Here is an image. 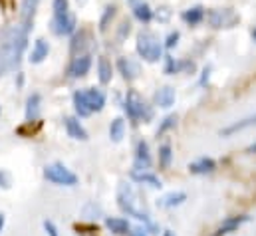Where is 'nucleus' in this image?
I'll use <instances>...</instances> for the list:
<instances>
[{"instance_id":"obj_43","label":"nucleus","mask_w":256,"mask_h":236,"mask_svg":"<svg viewBox=\"0 0 256 236\" xmlns=\"http://www.w3.org/2000/svg\"><path fill=\"white\" fill-rule=\"evenodd\" d=\"M163 236H175V234H173L171 230H165V232H163Z\"/></svg>"},{"instance_id":"obj_22","label":"nucleus","mask_w":256,"mask_h":236,"mask_svg":"<svg viewBox=\"0 0 256 236\" xmlns=\"http://www.w3.org/2000/svg\"><path fill=\"white\" fill-rule=\"evenodd\" d=\"M254 125H256V114L254 116H248V118L240 119V121H234L232 125L220 129V137H230V135H234V133H238V131H244V129H248V127H254Z\"/></svg>"},{"instance_id":"obj_3","label":"nucleus","mask_w":256,"mask_h":236,"mask_svg":"<svg viewBox=\"0 0 256 236\" xmlns=\"http://www.w3.org/2000/svg\"><path fill=\"white\" fill-rule=\"evenodd\" d=\"M137 202H139V200H137V194H135L133 186L128 184V182H122V184L118 186V204H120V208H122L126 214H129V216H133V218H137V220H143L147 232L159 234L155 222L149 218L147 212H143L141 208H137Z\"/></svg>"},{"instance_id":"obj_34","label":"nucleus","mask_w":256,"mask_h":236,"mask_svg":"<svg viewBox=\"0 0 256 236\" xmlns=\"http://www.w3.org/2000/svg\"><path fill=\"white\" fill-rule=\"evenodd\" d=\"M129 32H131V22H129V20H124L122 26H120V30H118V38H120V40H126L129 36Z\"/></svg>"},{"instance_id":"obj_1","label":"nucleus","mask_w":256,"mask_h":236,"mask_svg":"<svg viewBox=\"0 0 256 236\" xmlns=\"http://www.w3.org/2000/svg\"><path fill=\"white\" fill-rule=\"evenodd\" d=\"M28 34L20 22L16 24H6L0 28V70L2 72H14L22 56L28 48Z\"/></svg>"},{"instance_id":"obj_10","label":"nucleus","mask_w":256,"mask_h":236,"mask_svg":"<svg viewBox=\"0 0 256 236\" xmlns=\"http://www.w3.org/2000/svg\"><path fill=\"white\" fill-rule=\"evenodd\" d=\"M92 42H94V38H92V32H90L88 28L76 30V32L70 36V56L74 58V56H80V54L90 52Z\"/></svg>"},{"instance_id":"obj_7","label":"nucleus","mask_w":256,"mask_h":236,"mask_svg":"<svg viewBox=\"0 0 256 236\" xmlns=\"http://www.w3.org/2000/svg\"><path fill=\"white\" fill-rule=\"evenodd\" d=\"M44 178L50 180L52 184H58V186H76L78 184V175L72 173L62 163L46 165L44 167Z\"/></svg>"},{"instance_id":"obj_18","label":"nucleus","mask_w":256,"mask_h":236,"mask_svg":"<svg viewBox=\"0 0 256 236\" xmlns=\"http://www.w3.org/2000/svg\"><path fill=\"white\" fill-rule=\"evenodd\" d=\"M151 167V153H149V143L139 141L135 149V169H149Z\"/></svg>"},{"instance_id":"obj_33","label":"nucleus","mask_w":256,"mask_h":236,"mask_svg":"<svg viewBox=\"0 0 256 236\" xmlns=\"http://www.w3.org/2000/svg\"><path fill=\"white\" fill-rule=\"evenodd\" d=\"M179 38H181V32H179V30H175V32H171V34L167 36V40H165V48H167V50H171V48H175V46L179 44Z\"/></svg>"},{"instance_id":"obj_17","label":"nucleus","mask_w":256,"mask_h":236,"mask_svg":"<svg viewBox=\"0 0 256 236\" xmlns=\"http://www.w3.org/2000/svg\"><path fill=\"white\" fill-rule=\"evenodd\" d=\"M129 177L133 178L135 182H139V184H149V186H153V188H161V186H163L161 178L157 177V175H153V173H149L147 169H133V171L129 173Z\"/></svg>"},{"instance_id":"obj_37","label":"nucleus","mask_w":256,"mask_h":236,"mask_svg":"<svg viewBox=\"0 0 256 236\" xmlns=\"http://www.w3.org/2000/svg\"><path fill=\"white\" fill-rule=\"evenodd\" d=\"M0 188H10V175L6 171H0Z\"/></svg>"},{"instance_id":"obj_24","label":"nucleus","mask_w":256,"mask_h":236,"mask_svg":"<svg viewBox=\"0 0 256 236\" xmlns=\"http://www.w3.org/2000/svg\"><path fill=\"white\" fill-rule=\"evenodd\" d=\"M106 226L116 236H128L129 230H131V224H129L128 218H120V216H108Z\"/></svg>"},{"instance_id":"obj_40","label":"nucleus","mask_w":256,"mask_h":236,"mask_svg":"<svg viewBox=\"0 0 256 236\" xmlns=\"http://www.w3.org/2000/svg\"><path fill=\"white\" fill-rule=\"evenodd\" d=\"M22 86H24V74H22V72H18V74H16V88L20 90Z\"/></svg>"},{"instance_id":"obj_36","label":"nucleus","mask_w":256,"mask_h":236,"mask_svg":"<svg viewBox=\"0 0 256 236\" xmlns=\"http://www.w3.org/2000/svg\"><path fill=\"white\" fill-rule=\"evenodd\" d=\"M44 230H46V234L48 236H60L58 226H56L52 220H44Z\"/></svg>"},{"instance_id":"obj_46","label":"nucleus","mask_w":256,"mask_h":236,"mask_svg":"<svg viewBox=\"0 0 256 236\" xmlns=\"http://www.w3.org/2000/svg\"><path fill=\"white\" fill-rule=\"evenodd\" d=\"M2 74H4V72H2V70H0V76H2Z\"/></svg>"},{"instance_id":"obj_44","label":"nucleus","mask_w":256,"mask_h":236,"mask_svg":"<svg viewBox=\"0 0 256 236\" xmlns=\"http://www.w3.org/2000/svg\"><path fill=\"white\" fill-rule=\"evenodd\" d=\"M252 40H254V42H256V28H254V30H252Z\"/></svg>"},{"instance_id":"obj_25","label":"nucleus","mask_w":256,"mask_h":236,"mask_svg":"<svg viewBox=\"0 0 256 236\" xmlns=\"http://www.w3.org/2000/svg\"><path fill=\"white\" fill-rule=\"evenodd\" d=\"M214 169H216V163L210 157H200V159L192 161L191 165H189V171H191L192 175H208Z\"/></svg>"},{"instance_id":"obj_16","label":"nucleus","mask_w":256,"mask_h":236,"mask_svg":"<svg viewBox=\"0 0 256 236\" xmlns=\"http://www.w3.org/2000/svg\"><path fill=\"white\" fill-rule=\"evenodd\" d=\"M64 127H66V131H68V135H70L72 139H76V141H88V139H90L86 127L80 123L78 118H64Z\"/></svg>"},{"instance_id":"obj_41","label":"nucleus","mask_w":256,"mask_h":236,"mask_svg":"<svg viewBox=\"0 0 256 236\" xmlns=\"http://www.w3.org/2000/svg\"><path fill=\"white\" fill-rule=\"evenodd\" d=\"M4 222H6V218H4V214H0V232H2V228H4Z\"/></svg>"},{"instance_id":"obj_14","label":"nucleus","mask_w":256,"mask_h":236,"mask_svg":"<svg viewBox=\"0 0 256 236\" xmlns=\"http://www.w3.org/2000/svg\"><path fill=\"white\" fill-rule=\"evenodd\" d=\"M250 220V216H246V214H238V216H228V218H224L222 220V224L216 228V232L214 236H226L230 234V232H234L238 226H242L244 222H248Z\"/></svg>"},{"instance_id":"obj_29","label":"nucleus","mask_w":256,"mask_h":236,"mask_svg":"<svg viewBox=\"0 0 256 236\" xmlns=\"http://www.w3.org/2000/svg\"><path fill=\"white\" fill-rule=\"evenodd\" d=\"M124 135H126V121L122 118H116L110 125V139L114 143H120L124 139Z\"/></svg>"},{"instance_id":"obj_27","label":"nucleus","mask_w":256,"mask_h":236,"mask_svg":"<svg viewBox=\"0 0 256 236\" xmlns=\"http://www.w3.org/2000/svg\"><path fill=\"white\" fill-rule=\"evenodd\" d=\"M185 200H187V192H183V190H177V192H169V194L161 196V198L157 200V204H159L161 208H173V206H179V204H183Z\"/></svg>"},{"instance_id":"obj_38","label":"nucleus","mask_w":256,"mask_h":236,"mask_svg":"<svg viewBox=\"0 0 256 236\" xmlns=\"http://www.w3.org/2000/svg\"><path fill=\"white\" fill-rule=\"evenodd\" d=\"M128 236H149V232H147V228H143V226H135V228L129 230Z\"/></svg>"},{"instance_id":"obj_32","label":"nucleus","mask_w":256,"mask_h":236,"mask_svg":"<svg viewBox=\"0 0 256 236\" xmlns=\"http://www.w3.org/2000/svg\"><path fill=\"white\" fill-rule=\"evenodd\" d=\"M70 10V0H52V14Z\"/></svg>"},{"instance_id":"obj_15","label":"nucleus","mask_w":256,"mask_h":236,"mask_svg":"<svg viewBox=\"0 0 256 236\" xmlns=\"http://www.w3.org/2000/svg\"><path fill=\"white\" fill-rule=\"evenodd\" d=\"M40 112H42V96L38 92L30 94L26 100V121L34 123L40 119Z\"/></svg>"},{"instance_id":"obj_30","label":"nucleus","mask_w":256,"mask_h":236,"mask_svg":"<svg viewBox=\"0 0 256 236\" xmlns=\"http://www.w3.org/2000/svg\"><path fill=\"white\" fill-rule=\"evenodd\" d=\"M171 159H173L171 145H169V143H163V145L159 147V167H161V169H169Z\"/></svg>"},{"instance_id":"obj_28","label":"nucleus","mask_w":256,"mask_h":236,"mask_svg":"<svg viewBox=\"0 0 256 236\" xmlns=\"http://www.w3.org/2000/svg\"><path fill=\"white\" fill-rule=\"evenodd\" d=\"M116 14H118V6H116V4H108V6L104 8L102 18H100V24H98V26H100V32H108V28L112 26Z\"/></svg>"},{"instance_id":"obj_42","label":"nucleus","mask_w":256,"mask_h":236,"mask_svg":"<svg viewBox=\"0 0 256 236\" xmlns=\"http://www.w3.org/2000/svg\"><path fill=\"white\" fill-rule=\"evenodd\" d=\"M246 153H256V145H252V147H248V149H246Z\"/></svg>"},{"instance_id":"obj_39","label":"nucleus","mask_w":256,"mask_h":236,"mask_svg":"<svg viewBox=\"0 0 256 236\" xmlns=\"http://www.w3.org/2000/svg\"><path fill=\"white\" fill-rule=\"evenodd\" d=\"M208 76H210V68L206 66V68L202 70V78H200V86H204V84L208 82Z\"/></svg>"},{"instance_id":"obj_35","label":"nucleus","mask_w":256,"mask_h":236,"mask_svg":"<svg viewBox=\"0 0 256 236\" xmlns=\"http://www.w3.org/2000/svg\"><path fill=\"white\" fill-rule=\"evenodd\" d=\"M153 16H157L159 22H167L171 18V10L163 6V8H157V12H153Z\"/></svg>"},{"instance_id":"obj_19","label":"nucleus","mask_w":256,"mask_h":236,"mask_svg":"<svg viewBox=\"0 0 256 236\" xmlns=\"http://www.w3.org/2000/svg\"><path fill=\"white\" fill-rule=\"evenodd\" d=\"M50 56V44L44 40V38H38L32 46V52H30V64H42L44 60Z\"/></svg>"},{"instance_id":"obj_31","label":"nucleus","mask_w":256,"mask_h":236,"mask_svg":"<svg viewBox=\"0 0 256 236\" xmlns=\"http://www.w3.org/2000/svg\"><path fill=\"white\" fill-rule=\"evenodd\" d=\"M175 125H177V116H167V118L161 121L159 129H157V137L165 135V133H167V131H171V129H173Z\"/></svg>"},{"instance_id":"obj_45","label":"nucleus","mask_w":256,"mask_h":236,"mask_svg":"<svg viewBox=\"0 0 256 236\" xmlns=\"http://www.w3.org/2000/svg\"><path fill=\"white\" fill-rule=\"evenodd\" d=\"M76 2H78V4H84V2H88V0H76Z\"/></svg>"},{"instance_id":"obj_5","label":"nucleus","mask_w":256,"mask_h":236,"mask_svg":"<svg viewBox=\"0 0 256 236\" xmlns=\"http://www.w3.org/2000/svg\"><path fill=\"white\" fill-rule=\"evenodd\" d=\"M124 110L128 114V118L131 119L133 125L141 123V121H151L153 119V110L145 104V100L135 92V90H129L128 96H126V102H124Z\"/></svg>"},{"instance_id":"obj_8","label":"nucleus","mask_w":256,"mask_h":236,"mask_svg":"<svg viewBox=\"0 0 256 236\" xmlns=\"http://www.w3.org/2000/svg\"><path fill=\"white\" fill-rule=\"evenodd\" d=\"M204 18L210 28H232L238 22V16L230 8H212L206 12Z\"/></svg>"},{"instance_id":"obj_9","label":"nucleus","mask_w":256,"mask_h":236,"mask_svg":"<svg viewBox=\"0 0 256 236\" xmlns=\"http://www.w3.org/2000/svg\"><path fill=\"white\" fill-rule=\"evenodd\" d=\"M92 64H94V60H92V52H86V54L74 56V58L70 60V66H68L66 74H68V78H70V80L86 78V76L90 74V70H92Z\"/></svg>"},{"instance_id":"obj_21","label":"nucleus","mask_w":256,"mask_h":236,"mask_svg":"<svg viewBox=\"0 0 256 236\" xmlns=\"http://www.w3.org/2000/svg\"><path fill=\"white\" fill-rule=\"evenodd\" d=\"M183 70H194V64L189 60H175L171 56L165 58V74L167 76H175V74H181Z\"/></svg>"},{"instance_id":"obj_6","label":"nucleus","mask_w":256,"mask_h":236,"mask_svg":"<svg viewBox=\"0 0 256 236\" xmlns=\"http://www.w3.org/2000/svg\"><path fill=\"white\" fill-rule=\"evenodd\" d=\"M50 30H52V34H54V36H58V38L72 36V34L78 30V18H76V14H74L72 10L52 14Z\"/></svg>"},{"instance_id":"obj_23","label":"nucleus","mask_w":256,"mask_h":236,"mask_svg":"<svg viewBox=\"0 0 256 236\" xmlns=\"http://www.w3.org/2000/svg\"><path fill=\"white\" fill-rule=\"evenodd\" d=\"M112 78H114V66L112 62L106 58V56H100L98 58V80L102 86H108L112 84Z\"/></svg>"},{"instance_id":"obj_4","label":"nucleus","mask_w":256,"mask_h":236,"mask_svg":"<svg viewBox=\"0 0 256 236\" xmlns=\"http://www.w3.org/2000/svg\"><path fill=\"white\" fill-rule=\"evenodd\" d=\"M135 48H137L139 58H143L149 64H155V62H159V60L163 58V44H161V40L151 30H141L137 34Z\"/></svg>"},{"instance_id":"obj_2","label":"nucleus","mask_w":256,"mask_h":236,"mask_svg":"<svg viewBox=\"0 0 256 236\" xmlns=\"http://www.w3.org/2000/svg\"><path fill=\"white\" fill-rule=\"evenodd\" d=\"M72 102H74V110L78 118H90L92 114H100L106 108L108 98L98 88H84V90L74 92Z\"/></svg>"},{"instance_id":"obj_11","label":"nucleus","mask_w":256,"mask_h":236,"mask_svg":"<svg viewBox=\"0 0 256 236\" xmlns=\"http://www.w3.org/2000/svg\"><path fill=\"white\" fill-rule=\"evenodd\" d=\"M38 6H40V0H20V24L26 30L34 28V18H36Z\"/></svg>"},{"instance_id":"obj_13","label":"nucleus","mask_w":256,"mask_h":236,"mask_svg":"<svg viewBox=\"0 0 256 236\" xmlns=\"http://www.w3.org/2000/svg\"><path fill=\"white\" fill-rule=\"evenodd\" d=\"M118 70H120V74H122V78H124L126 82H133V80H137V78H139V74H141L139 64H137L135 60L126 58V56L118 60Z\"/></svg>"},{"instance_id":"obj_12","label":"nucleus","mask_w":256,"mask_h":236,"mask_svg":"<svg viewBox=\"0 0 256 236\" xmlns=\"http://www.w3.org/2000/svg\"><path fill=\"white\" fill-rule=\"evenodd\" d=\"M129 8H131V12H133V16H135V20H139L141 24H149L155 16H153V8L149 6V2L147 0H128Z\"/></svg>"},{"instance_id":"obj_26","label":"nucleus","mask_w":256,"mask_h":236,"mask_svg":"<svg viewBox=\"0 0 256 236\" xmlns=\"http://www.w3.org/2000/svg\"><path fill=\"white\" fill-rule=\"evenodd\" d=\"M175 90L171 88V86H165V88H161L157 94H155V104L159 106V108H163V110H169L173 104H175Z\"/></svg>"},{"instance_id":"obj_20","label":"nucleus","mask_w":256,"mask_h":236,"mask_svg":"<svg viewBox=\"0 0 256 236\" xmlns=\"http://www.w3.org/2000/svg\"><path fill=\"white\" fill-rule=\"evenodd\" d=\"M204 16H206V10H204L200 4L183 10V14H181V18H183V22H185L187 26H198V24L204 20Z\"/></svg>"}]
</instances>
